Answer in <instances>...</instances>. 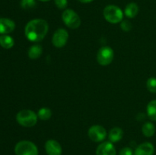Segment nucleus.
Returning a JSON list of instances; mask_svg holds the SVG:
<instances>
[{
  "label": "nucleus",
  "mask_w": 156,
  "mask_h": 155,
  "mask_svg": "<svg viewBox=\"0 0 156 155\" xmlns=\"http://www.w3.org/2000/svg\"><path fill=\"white\" fill-rule=\"evenodd\" d=\"M49 30L47 21L44 19H33L25 27L24 33L31 42H40L44 39Z\"/></svg>",
  "instance_id": "obj_1"
},
{
  "label": "nucleus",
  "mask_w": 156,
  "mask_h": 155,
  "mask_svg": "<svg viewBox=\"0 0 156 155\" xmlns=\"http://www.w3.org/2000/svg\"><path fill=\"white\" fill-rule=\"evenodd\" d=\"M37 115L30 109H23L18 112L16 120L24 127H33L37 122Z\"/></svg>",
  "instance_id": "obj_2"
},
{
  "label": "nucleus",
  "mask_w": 156,
  "mask_h": 155,
  "mask_svg": "<svg viewBox=\"0 0 156 155\" xmlns=\"http://www.w3.org/2000/svg\"><path fill=\"white\" fill-rule=\"evenodd\" d=\"M105 20L111 24H117L121 22L123 18V13L118 6L110 5L106 6L103 12Z\"/></svg>",
  "instance_id": "obj_3"
},
{
  "label": "nucleus",
  "mask_w": 156,
  "mask_h": 155,
  "mask_svg": "<svg viewBox=\"0 0 156 155\" xmlns=\"http://www.w3.org/2000/svg\"><path fill=\"white\" fill-rule=\"evenodd\" d=\"M16 155H38L37 146L29 141H21L15 147Z\"/></svg>",
  "instance_id": "obj_4"
},
{
  "label": "nucleus",
  "mask_w": 156,
  "mask_h": 155,
  "mask_svg": "<svg viewBox=\"0 0 156 155\" xmlns=\"http://www.w3.org/2000/svg\"><path fill=\"white\" fill-rule=\"evenodd\" d=\"M64 24L71 29H76L80 26L81 19L78 14L72 9H66L62 14Z\"/></svg>",
  "instance_id": "obj_5"
},
{
  "label": "nucleus",
  "mask_w": 156,
  "mask_h": 155,
  "mask_svg": "<svg viewBox=\"0 0 156 155\" xmlns=\"http://www.w3.org/2000/svg\"><path fill=\"white\" fill-rule=\"evenodd\" d=\"M114 57V50L110 46H103L98 50L97 54V61L101 65L106 66L112 62Z\"/></svg>",
  "instance_id": "obj_6"
},
{
  "label": "nucleus",
  "mask_w": 156,
  "mask_h": 155,
  "mask_svg": "<svg viewBox=\"0 0 156 155\" xmlns=\"http://www.w3.org/2000/svg\"><path fill=\"white\" fill-rule=\"evenodd\" d=\"M88 135L91 141L94 142H100L106 138L107 131L103 126L94 125L88 129Z\"/></svg>",
  "instance_id": "obj_7"
},
{
  "label": "nucleus",
  "mask_w": 156,
  "mask_h": 155,
  "mask_svg": "<svg viewBox=\"0 0 156 155\" xmlns=\"http://www.w3.org/2000/svg\"><path fill=\"white\" fill-rule=\"evenodd\" d=\"M68 38V31L63 28H59L53 33L52 37V43L56 48H62L66 44Z\"/></svg>",
  "instance_id": "obj_8"
},
{
  "label": "nucleus",
  "mask_w": 156,
  "mask_h": 155,
  "mask_svg": "<svg viewBox=\"0 0 156 155\" xmlns=\"http://www.w3.org/2000/svg\"><path fill=\"white\" fill-rule=\"evenodd\" d=\"M96 155H116V150L112 142L105 141L99 144L96 150Z\"/></svg>",
  "instance_id": "obj_9"
},
{
  "label": "nucleus",
  "mask_w": 156,
  "mask_h": 155,
  "mask_svg": "<svg viewBox=\"0 0 156 155\" xmlns=\"http://www.w3.org/2000/svg\"><path fill=\"white\" fill-rule=\"evenodd\" d=\"M45 150L48 155L62 154V147L60 144L55 140H48L46 142Z\"/></svg>",
  "instance_id": "obj_10"
},
{
  "label": "nucleus",
  "mask_w": 156,
  "mask_h": 155,
  "mask_svg": "<svg viewBox=\"0 0 156 155\" xmlns=\"http://www.w3.org/2000/svg\"><path fill=\"white\" fill-rule=\"evenodd\" d=\"M155 147L149 142H145L139 145L135 150V155H153Z\"/></svg>",
  "instance_id": "obj_11"
},
{
  "label": "nucleus",
  "mask_w": 156,
  "mask_h": 155,
  "mask_svg": "<svg viewBox=\"0 0 156 155\" xmlns=\"http://www.w3.org/2000/svg\"><path fill=\"white\" fill-rule=\"evenodd\" d=\"M15 28V24L9 18H0V33L7 34L13 31Z\"/></svg>",
  "instance_id": "obj_12"
},
{
  "label": "nucleus",
  "mask_w": 156,
  "mask_h": 155,
  "mask_svg": "<svg viewBox=\"0 0 156 155\" xmlns=\"http://www.w3.org/2000/svg\"><path fill=\"white\" fill-rule=\"evenodd\" d=\"M123 135V132L121 129L118 127L113 128L109 132V135H108V138L109 140L111 141V142H117L120 140L122 139Z\"/></svg>",
  "instance_id": "obj_13"
},
{
  "label": "nucleus",
  "mask_w": 156,
  "mask_h": 155,
  "mask_svg": "<svg viewBox=\"0 0 156 155\" xmlns=\"http://www.w3.org/2000/svg\"><path fill=\"white\" fill-rule=\"evenodd\" d=\"M139 7L136 3L131 2L126 6L124 10V14L129 18H133L138 15Z\"/></svg>",
  "instance_id": "obj_14"
},
{
  "label": "nucleus",
  "mask_w": 156,
  "mask_h": 155,
  "mask_svg": "<svg viewBox=\"0 0 156 155\" xmlns=\"http://www.w3.org/2000/svg\"><path fill=\"white\" fill-rule=\"evenodd\" d=\"M42 47L39 44H36V45H33L30 49L28 50V57L31 59H37L41 56L42 54Z\"/></svg>",
  "instance_id": "obj_15"
},
{
  "label": "nucleus",
  "mask_w": 156,
  "mask_h": 155,
  "mask_svg": "<svg viewBox=\"0 0 156 155\" xmlns=\"http://www.w3.org/2000/svg\"><path fill=\"white\" fill-rule=\"evenodd\" d=\"M15 44L14 40L9 35L3 34L0 36V46L5 49H11Z\"/></svg>",
  "instance_id": "obj_16"
},
{
  "label": "nucleus",
  "mask_w": 156,
  "mask_h": 155,
  "mask_svg": "<svg viewBox=\"0 0 156 155\" xmlns=\"http://www.w3.org/2000/svg\"><path fill=\"white\" fill-rule=\"evenodd\" d=\"M142 132L146 137H152L155 132V127L153 123L146 122L142 128Z\"/></svg>",
  "instance_id": "obj_17"
},
{
  "label": "nucleus",
  "mask_w": 156,
  "mask_h": 155,
  "mask_svg": "<svg viewBox=\"0 0 156 155\" xmlns=\"http://www.w3.org/2000/svg\"><path fill=\"white\" fill-rule=\"evenodd\" d=\"M147 115L152 121H156V100L149 102L147 105Z\"/></svg>",
  "instance_id": "obj_18"
},
{
  "label": "nucleus",
  "mask_w": 156,
  "mask_h": 155,
  "mask_svg": "<svg viewBox=\"0 0 156 155\" xmlns=\"http://www.w3.org/2000/svg\"><path fill=\"white\" fill-rule=\"evenodd\" d=\"M52 111L50 110V109L47 107L41 108V109H39L37 112V116L39 117V119H41V120H44V121L50 119Z\"/></svg>",
  "instance_id": "obj_19"
},
{
  "label": "nucleus",
  "mask_w": 156,
  "mask_h": 155,
  "mask_svg": "<svg viewBox=\"0 0 156 155\" xmlns=\"http://www.w3.org/2000/svg\"><path fill=\"white\" fill-rule=\"evenodd\" d=\"M146 87L149 92L155 94L156 93V78L152 77L148 79L146 82Z\"/></svg>",
  "instance_id": "obj_20"
},
{
  "label": "nucleus",
  "mask_w": 156,
  "mask_h": 155,
  "mask_svg": "<svg viewBox=\"0 0 156 155\" xmlns=\"http://www.w3.org/2000/svg\"><path fill=\"white\" fill-rule=\"evenodd\" d=\"M21 5L24 9H30L36 5L35 0H21Z\"/></svg>",
  "instance_id": "obj_21"
},
{
  "label": "nucleus",
  "mask_w": 156,
  "mask_h": 155,
  "mask_svg": "<svg viewBox=\"0 0 156 155\" xmlns=\"http://www.w3.org/2000/svg\"><path fill=\"white\" fill-rule=\"evenodd\" d=\"M120 27L123 31H129L132 29V24L129 21H123L121 22Z\"/></svg>",
  "instance_id": "obj_22"
},
{
  "label": "nucleus",
  "mask_w": 156,
  "mask_h": 155,
  "mask_svg": "<svg viewBox=\"0 0 156 155\" xmlns=\"http://www.w3.org/2000/svg\"><path fill=\"white\" fill-rule=\"evenodd\" d=\"M54 2L56 7L59 9H66L67 5H68V1L67 0H55Z\"/></svg>",
  "instance_id": "obj_23"
},
{
  "label": "nucleus",
  "mask_w": 156,
  "mask_h": 155,
  "mask_svg": "<svg viewBox=\"0 0 156 155\" xmlns=\"http://www.w3.org/2000/svg\"><path fill=\"white\" fill-rule=\"evenodd\" d=\"M133 150L130 148V147H123L121 150H120V153H119V155H133Z\"/></svg>",
  "instance_id": "obj_24"
},
{
  "label": "nucleus",
  "mask_w": 156,
  "mask_h": 155,
  "mask_svg": "<svg viewBox=\"0 0 156 155\" xmlns=\"http://www.w3.org/2000/svg\"><path fill=\"white\" fill-rule=\"evenodd\" d=\"M79 1L82 3H89L91 2L92 1H94V0H79Z\"/></svg>",
  "instance_id": "obj_25"
},
{
  "label": "nucleus",
  "mask_w": 156,
  "mask_h": 155,
  "mask_svg": "<svg viewBox=\"0 0 156 155\" xmlns=\"http://www.w3.org/2000/svg\"><path fill=\"white\" fill-rule=\"evenodd\" d=\"M40 1H41V2H48V1H50V0H40Z\"/></svg>",
  "instance_id": "obj_26"
}]
</instances>
